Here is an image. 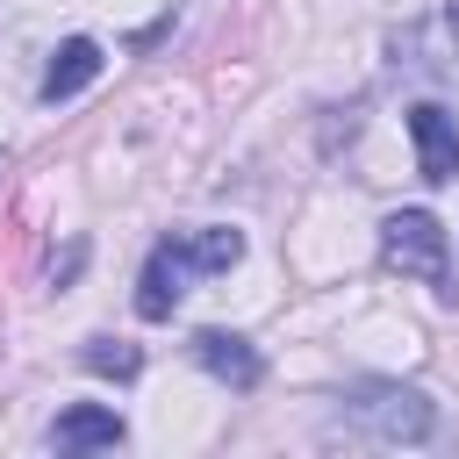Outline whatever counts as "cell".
<instances>
[{
	"label": "cell",
	"instance_id": "1",
	"mask_svg": "<svg viewBox=\"0 0 459 459\" xmlns=\"http://www.w3.org/2000/svg\"><path fill=\"white\" fill-rule=\"evenodd\" d=\"M380 258H387L402 280L437 287L445 301L459 294V287H452V244H445V222H437L430 208H394V215L380 222Z\"/></svg>",
	"mask_w": 459,
	"mask_h": 459
},
{
	"label": "cell",
	"instance_id": "2",
	"mask_svg": "<svg viewBox=\"0 0 459 459\" xmlns=\"http://www.w3.org/2000/svg\"><path fill=\"white\" fill-rule=\"evenodd\" d=\"M344 409H351L380 445H416V437H430V402L409 394V387H366V394H351Z\"/></svg>",
	"mask_w": 459,
	"mask_h": 459
},
{
	"label": "cell",
	"instance_id": "3",
	"mask_svg": "<svg viewBox=\"0 0 459 459\" xmlns=\"http://www.w3.org/2000/svg\"><path fill=\"white\" fill-rule=\"evenodd\" d=\"M409 143H416V172H423L430 186L459 179V122H452L437 100H416V108H409Z\"/></svg>",
	"mask_w": 459,
	"mask_h": 459
},
{
	"label": "cell",
	"instance_id": "4",
	"mask_svg": "<svg viewBox=\"0 0 459 459\" xmlns=\"http://www.w3.org/2000/svg\"><path fill=\"white\" fill-rule=\"evenodd\" d=\"M186 280H194V265L179 258V244H158V251L143 258V280H136V316H143V323H165V316L186 301Z\"/></svg>",
	"mask_w": 459,
	"mask_h": 459
},
{
	"label": "cell",
	"instance_id": "5",
	"mask_svg": "<svg viewBox=\"0 0 459 459\" xmlns=\"http://www.w3.org/2000/svg\"><path fill=\"white\" fill-rule=\"evenodd\" d=\"M194 359H201V373H215L222 387H258L265 380V359L251 351V337H237V330H201L194 337Z\"/></svg>",
	"mask_w": 459,
	"mask_h": 459
},
{
	"label": "cell",
	"instance_id": "6",
	"mask_svg": "<svg viewBox=\"0 0 459 459\" xmlns=\"http://www.w3.org/2000/svg\"><path fill=\"white\" fill-rule=\"evenodd\" d=\"M129 437V423L115 416V409H100V402H72L57 423H50V445L57 452H115Z\"/></svg>",
	"mask_w": 459,
	"mask_h": 459
},
{
	"label": "cell",
	"instance_id": "7",
	"mask_svg": "<svg viewBox=\"0 0 459 459\" xmlns=\"http://www.w3.org/2000/svg\"><path fill=\"white\" fill-rule=\"evenodd\" d=\"M100 43L93 36H65L57 43V57H50V72H43V100H72V93H86L93 79H100Z\"/></svg>",
	"mask_w": 459,
	"mask_h": 459
},
{
	"label": "cell",
	"instance_id": "8",
	"mask_svg": "<svg viewBox=\"0 0 459 459\" xmlns=\"http://www.w3.org/2000/svg\"><path fill=\"white\" fill-rule=\"evenodd\" d=\"M179 244V258L194 265V280L201 273H230L237 258H244V237L237 230H186V237H172Z\"/></svg>",
	"mask_w": 459,
	"mask_h": 459
},
{
	"label": "cell",
	"instance_id": "9",
	"mask_svg": "<svg viewBox=\"0 0 459 459\" xmlns=\"http://www.w3.org/2000/svg\"><path fill=\"white\" fill-rule=\"evenodd\" d=\"M93 373H108V380H136L143 373V351L136 344H122V337H86V351H79Z\"/></svg>",
	"mask_w": 459,
	"mask_h": 459
},
{
	"label": "cell",
	"instance_id": "10",
	"mask_svg": "<svg viewBox=\"0 0 459 459\" xmlns=\"http://www.w3.org/2000/svg\"><path fill=\"white\" fill-rule=\"evenodd\" d=\"M452 36H459V0H452Z\"/></svg>",
	"mask_w": 459,
	"mask_h": 459
}]
</instances>
